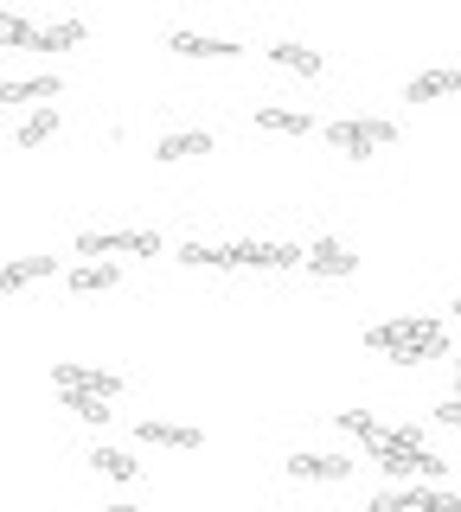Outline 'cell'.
<instances>
[{"mask_svg":"<svg viewBox=\"0 0 461 512\" xmlns=\"http://www.w3.org/2000/svg\"><path fill=\"white\" fill-rule=\"evenodd\" d=\"M65 410H77L84 423H109V416H116V410H109V397H84V391H65Z\"/></svg>","mask_w":461,"mask_h":512,"instance_id":"cell-24","label":"cell"},{"mask_svg":"<svg viewBox=\"0 0 461 512\" xmlns=\"http://www.w3.org/2000/svg\"><path fill=\"white\" fill-rule=\"evenodd\" d=\"M455 314H461V295H455Z\"/></svg>","mask_w":461,"mask_h":512,"instance_id":"cell-33","label":"cell"},{"mask_svg":"<svg viewBox=\"0 0 461 512\" xmlns=\"http://www.w3.org/2000/svg\"><path fill=\"white\" fill-rule=\"evenodd\" d=\"M90 468L109 474V480H135V474H141V461L129 455V448H97V455H90Z\"/></svg>","mask_w":461,"mask_h":512,"instance_id":"cell-21","label":"cell"},{"mask_svg":"<svg viewBox=\"0 0 461 512\" xmlns=\"http://www.w3.org/2000/svg\"><path fill=\"white\" fill-rule=\"evenodd\" d=\"M257 128H269V135H308V116H301V109H282V103H263L257 109Z\"/></svg>","mask_w":461,"mask_h":512,"instance_id":"cell-19","label":"cell"},{"mask_svg":"<svg viewBox=\"0 0 461 512\" xmlns=\"http://www.w3.org/2000/svg\"><path fill=\"white\" fill-rule=\"evenodd\" d=\"M385 436H391L397 448H410V455H423V448H429V436H423V423H385Z\"/></svg>","mask_w":461,"mask_h":512,"instance_id":"cell-25","label":"cell"},{"mask_svg":"<svg viewBox=\"0 0 461 512\" xmlns=\"http://www.w3.org/2000/svg\"><path fill=\"white\" fill-rule=\"evenodd\" d=\"M161 231H84L77 256H161Z\"/></svg>","mask_w":461,"mask_h":512,"instance_id":"cell-2","label":"cell"},{"mask_svg":"<svg viewBox=\"0 0 461 512\" xmlns=\"http://www.w3.org/2000/svg\"><path fill=\"white\" fill-rule=\"evenodd\" d=\"M269 58H276L282 71H295V77H321L327 71V58L308 52V45H295V39H276V45H269Z\"/></svg>","mask_w":461,"mask_h":512,"instance_id":"cell-12","label":"cell"},{"mask_svg":"<svg viewBox=\"0 0 461 512\" xmlns=\"http://www.w3.org/2000/svg\"><path fill=\"white\" fill-rule=\"evenodd\" d=\"M135 436H141V442H154V448H199V442H205V429H193V423H161V416H141Z\"/></svg>","mask_w":461,"mask_h":512,"instance_id":"cell-5","label":"cell"},{"mask_svg":"<svg viewBox=\"0 0 461 512\" xmlns=\"http://www.w3.org/2000/svg\"><path fill=\"white\" fill-rule=\"evenodd\" d=\"M365 346L385 352L391 365H423V359H442L449 352V327L429 314H404V320H378L365 327Z\"/></svg>","mask_w":461,"mask_h":512,"instance_id":"cell-1","label":"cell"},{"mask_svg":"<svg viewBox=\"0 0 461 512\" xmlns=\"http://www.w3.org/2000/svg\"><path fill=\"white\" fill-rule=\"evenodd\" d=\"M199 154H212V135H205V128H180V135H167L161 148H154V160H199Z\"/></svg>","mask_w":461,"mask_h":512,"instance_id":"cell-16","label":"cell"},{"mask_svg":"<svg viewBox=\"0 0 461 512\" xmlns=\"http://www.w3.org/2000/svg\"><path fill=\"white\" fill-rule=\"evenodd\" d=\"M167 45L180 58H237V39H212V32H186V26H173Z\"/></svg>","mask_w":461,"mask_h":512,"instance_id":"cell-8","label":"cell"},{"mask_svg":"<svg viewBox=\"0 0 461 512\" xmlns=\"http://www.w3.org/2000/svg\"><path fill=\"white\" fill-rule=\"evenodd\" d=\"M65 90V77H13V84H0V103H39L45 109V96H58Z\"/></svg>","mask_w":461,"mask_h":512,"instance_id":"cell-10","label":"cell"},{"mask_svg":"<svg viewBox=\"0 0 461 512\" xmlns=\"http://www.w3.org/2000/svg\"><path fill=\"white\" fill-rule=\"evenodd\" d=\"M417 474H423V480H436V487H442V474H449V461H442L436 448H429V455H417Z\"/></svg>","mask_w":461,"mask_h":512,"instance_id":"cell-29","label":"cell"},{"mask_svg":"<svg viewBox=\"0 0 461 512\" xmlns=\"http://www.w3.org/2000/svg\"><path fill=\"white\" fill-rule=\"evenodd\" d=\"M308 269H314V276H353L359 256L346 250V244H333V237H321V244L308 250Z\"/></svg>","mask_w":461,"mask_h":512,"instance_id":"cell-11","label":"cell"},{"mask_svg":"<svg viewBox=\"0 0 461 512\" xmlns=\"http://www.w3.org/2000/svg\"><path fill=\"white\" fill-rule=\"evenodd\" d=\"M436 423H455V429H461V391H455V397H442V404H436Z\"/></svg>","mask_w":461,"mask_h":512,"instance_id":"cell-30","label":"cell"},{"mask_svg":"<svg viewBox=\"0 0 461 512\" xmlns=\"http://www.w3.org/2000/svg\"><path fill=\"white\" fill-rule=\"evenodd\" d=\"M58 135V109L45 103V109H33V116L20 122V148H39V141H52Z\"/></svg>","mask_w":461,"mask_h":512,"instance_id":"cell-22","label":"cell"},{"mask_svg":"<svg viewBox=\"0 0 461 512\" xmlns=\"http://www.w3.org/2000/svg\"><path fill=\"white\" fill-rule=\"evenodd\" d=\"M231 250V269H295L308 263V250L295 244H225Z\"/></svg>","mask_w":461,"mask_h":512,"instance_id":"cell-4","label":"cell"},{"mask_svg":"<svg viewBox=\"0 0 461 512\" xmlns=\"http://www.w3.org/2000/svg\"><path fill=\"white\" fill-rule=\"evenodd\" d=\"M97 512H135V506H97Z\"/></svg>","mask_w":461,"mask_h":512,"instance_id":"cell-31","label":"cell"},{"mask_svg":"<svg viewBox=\"0 0 461 512\" xmlns=\"http://www.w3.org/2000/svg\"><path fill=\"white\" fill-rule=\"evenodd\" d=\"M455 391H461V359H455Z\"/></svg>","mask_w":461,"mask_h":512,"instance_id":"cell-32","label":"cell"},{"mask_svg":"<svg viewBox=\"0 0 461 512\" xmlns=\"http://www.w3.org/2000/svg\"><path fill=\"white\" fill-rule=\"evenodd\" d=\"M333 423H340L346 436H359L365 448H372V442H385V423H378L372 410H333Z\"/></svg>","mask_w":461,"mask_h":512,"instance_id":"cell-20","label":"cell"},{"mask_svg":"<svg viewBox=\"0 0 461 512\" xmlns=\"http://www.w3.org/2000/svg\"><path fill=\"white\" fill-rule=\"evenodd\" d=\"M52 269H58V256H13V263H0V295H7V288L39 282V276H52Z\"/></svg>","mask_w":461,"mask_h":512,"instance_id":"cell-13","label":"cell"},{"mask_svg":"<svg viewBox=\"0 0 461 512\" xmlns=\"http://www.w3.org/2000/svg\"><path fill=\"white\" fill-rule=\"evenodd\" d=\"M0 45H7V52H39V26L26 20V13L0 7Z\"/></svg>","mask_w":461,"mask_h":512,"instance_id":"cell-15","label":"cell"},{"mask_svg":"<svg viewBox=\"0 0 461 512\" xmlns=\"http://www.w3.org/2000/svg\"><path fill=\"white\" fill-rule=\"evenodd\" d=\"M90 39L84 20H58V26H39V52H77Z\"/></svg>","mask_w":461,"mask_h":512,"instance_id":"cell-18","label":"cell"},{"mask_svg":"<svg viewBox=\"0 0 461 512\" xmlns=\"http://www.w3.org/2000/svg\"><path fill=\"white\" fill-rule=\"evenodd\" d=\"M327 148H333V154H346V160H372V154H378V141L365 135V122L353 116V122H327Z\"/></svg>","mask_w":461,"mask_h":512,"instance_id":"cell-6","label":"cell"},{"mask_svg":"<svg viewBox=\"0 0 461 512\" xmlns=\"http://www.w3.org/2000/svg\"><path fill=\"white\" fill-rule=\"evenodd\" d=\"M180 263L186 269H231V250L225 244H180Z\"/></svg>","mask_w":461,"mask_h":512,"instance_id":"cell-23","label":"cell"},{"mask_svg":"<svg viewBox=\"0 0 461 512\" xmlns=\"http://www.w3.org/2000/svg\"><path fill=\"white\" fill-rule=\"evenodd\" d=\"M455 90H461V71H449V64H442V71L410 77V84H404V103H436V96H455Z\"/></svg>","mask_w":461,"mask_h":512,"instance_id":"cell-9","label":"cell"},{"mask_svg":"<svg viewBox=\"0 0 461 512\" xmlns=\"http://www.w3.org/2000/svg\"><path fill=\"white\" fill-rule=\"evenodd\" d=\"M423 455H429V448H423ZM372 461L385 468V480H410V474H417V455H410V448H397L391 436L372 442Z\"/></svg>","mask_w":461,"mask_h":512,"instance_id":"cell-17","label":"cell"},{"mask_svg":"<svg viewBox=\"0 0 461 512\" xmlns=\"http://www.w3.org/2000/svg\"><path fill=\"white\" fill-rule=\"evenodd\" d=\"M52 384H58V391H84V397H109V404L122 397V378L116 372H97V365H77V359H58L52 365Z\"/></svg>","mask_w":461,"mask_h":512,"instance_id":"cell-3","label":"cell"},{"mask_svg":"<svg viewBox=\"0 0 461 512\" xmlns=\"http://www.w3.org/2000/svg\"><path fill=\"white\" fill-rule=\"evenodd\" d=\"M282 468H289L295 480H333V487H340V480L353 474V461L346 455H289Z\"/></svg>","mask_w":461,"mask_h":512,"instance_id":"cell-7","label":"cell"},{"mask_svg":"<svg viewBox=\"0 0 461 512\" xmlns=\"http://www.w3.org/2000/svg\"><path fill=\"white\" fill-rule=\"evenodd\" d=\"M417 512H461V493H442V487H429V493H417Z\"/></svg>","mask_w":461,"mask_h":512,"instance_id":"cell-27","label":"cell"},{"mask_svg":"<svg viewBox=\"0 0 461 512\" xmlns=\"http://www.w3.org/2000/svg\"><path fill=\"white\" fill-rule=\"evenodd\" d=\"M365 512H417V493H397V487H378V500Z\"/></svg>","mask_w":461,"mask_h":512,"instance_id":"cell-26","label":"cell"},{"mask_svg":"<svg viewBox=\"0 0 461 512\" xmlns=\"http://www.w3.org/2000/svg\"><path fill=\"white\" fill-rule=\"evenodd\" d=\"M116 282H122L116 263H77L71 269V295H109Z\"/></svg>","mask_w":461,"mask_h":512,"instance_id":"cell-14","label":"cell"},{"mask_svg":"<svg viewBox=\"0 0 461 512\" xmlns=\"http://www.w3.org/2000/svg\"><path fill=\"white\" fill-rule=\"evenodd\" d=\"M359 122H365V135L378 141V154H385V148H397V122H385V116H359Z\"/></svg>","mask_w":461,"mask_h":512,"instance_id":"cell-28","label":"cell"}]
</instances>
